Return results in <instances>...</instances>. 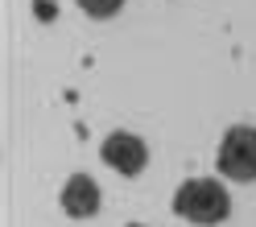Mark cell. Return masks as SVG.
<instances>
[{
	"mask_svg": "<svg viewBox=\"0 0 256 227\" xmlns=\"http://www.w3.org/2000/svg\"><path fill=\"white\" fill-rule=\"evenodd\" d=\"M104 161L116 174H124V178H136L140 170L149 166V149H145V140L140 136H132V132H112L108 140H104Z\"/></svg>",
	"mask_w": 256,
	"mask_h": 227,
	"instance_id": "obj_3",
	"label": "cell"
},
{
	"mask_svg": "<svg viewBox=\"0 0 256 227\" xmlns=\"http://www.w3.org/2000/svg\"><path fill=\"white\" fill-rule=\"evenodd\" d=\"M100 202H104V194L95 186V178H87V174L66 178V186H62V210L70 219H91L100 210Z\"/></svg>",
	"mask_w": 256,
	"mask_h": 227,
	"instance_id": "obj_4",
	"label": "cell"
},
{
	"mask_svg": "<svg viewBox=\"0 0 256 227\" xmlns=\"http://www.w3.org/2000/svg\"><path fill=\"white\" fill-rule=\"evenodd\" d=\"M78 8H83L87 17H100V21H108V17H116V12L124 8V0H78Z\"/></svg>",
	"mask_w": 256,
	"mask_h": 227,
	"instance_id": "obj_5",
	"label": "cell"
},
{
	"mask_svg": "<svg viewBox=\"0 0 256 227\" xmlns=\"http://www.w3.org/2000/svg\"><path fill=\"white\" fill-rule=\"evenodd\" d=\"M128 227H140V223H128Z\"/></svg>",
	"mask_w": 256,
	"mask_h": 227,
	"instance_id": "obj_6",
	"label": "cell"
},
{
	"mask_svg": "<svg viewBox=\"0 0 256 227\" xmlns=\"http://www.w3.org/2000/svg\"><path fill=\"white\" fill-rule=\"evenodd\" d=\"M215 161H219L223 178H232V182H252L256 178V128L252 124L228 128V136H223Z\"/></svg>",
	"mask_w": 256,
	"mask_h": 227,
	"instance_id": "obj_2",
	"label": "cell"
},
{
	"mask_svg": "<svg viewBox=\"0 0 256 227\" xmlns=\"http://www.w3.org/2000/svg\"><path fill=\"white\" fill-rule=\"evenodd\" d=\"M174 210L182 219L198 223V227H211V223H223L232 215V194L228 186H219L215 178H190V182L178 186L174 194Z\"/></svg>",
	"mask_w": 256,
	"mask_h": 227,
	"instance_id": "obj_1",
	"label": "cell"
}]
</instances>
